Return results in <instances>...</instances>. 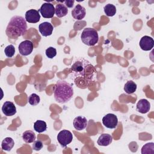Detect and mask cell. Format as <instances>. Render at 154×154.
Instances as JSON below:
<instances>
[{
  "mask_svg": "<svg viewBox=\"0 0 154 154\" xmlns=\"http://www.w3.org/2000/svg\"><path fill=\"white\" fill-rule=\"evenodd\" d=\"M69 76L78 88L84 89L91 82L97 81V73L94 66L88 60L78 58L72 64Z\"/></svg>",
  "mask_w": 154,
  "mask_h": 154,
  "instance_id": "1",
  "label": "cell"
},
{
  "mask_svg": "<svg viewBox=\"0 0 154 154\" xmlns=\"http://www.w3.org/2000/svg\"><path fill=\"white\" fill-rule=\"evenodd\" d=\"M27 31L25 19L20 16H14L9 21L5 33L8 38L16 39L23 35Z\"/></svg>",
  "mask_w": 154,
  "mask_h": 154,
  "instance_id": "2",
  "label": "cell"
},
{
  "mask_svg": "<svg viewBox=\"0 0 154 154\" xmlns=\"http://www.w3.org/2000/svg\"><path fill=\"white\" fill-rule=\"evenodd\" d=\"M73 95V88L67 82L60 80L55 85L54 96L55 100L61 103L69 102Z\"/></svg>",
  "mask_w": 154,
  "mask_h": 154,
  "instance_id": "3",
  "label": "cell"
},
{
  "mask_svg": "<svg viewBox=\"0 0 154 154\" xmlns=\"http://www.w3.org/2000/svg\"><path fill=\"white\" fill-rule=\"evenodd\" d=\"M81 38L83 43L85 45L93 46L97 43L99 35L96 29L92 28H86L82 31Z\"/></svg>",
  "mask_w": 154,
  "mask_h": 154,
  "instance_id": "4",
  "label": "cell"
},
{
  "mask_svg": "<svg viewBox=\"0 0 154 154\" xmlns=\"http://www.w3.org/2000/svg\"><path fill=\"white\" fill-rule=\"evenodd\" d=\"M73 140V135L70 131L64 129L61 131L57 135V140L61 147H66Z\"/></svg>",
  "mask_w": 154,
  "mask_h": 154,
  "instance_id": "5",
  "label": "cell"
},
{
  "mask_svg": "<svg viewBox=\"0 0 154 154\" xmlns=\"http://www.w3.org/2000/svg\"><path fill=\"white\" fill-rule=\"evenodd\" d=\"M38 11L44 18H52L55 14V7L53 4L49 2L43 3Z\"/></svg>",
  "mask_w": 154,
  "mask_h": 154,
  "instance_id": "6",
  "label": "cell"
},
{
  "mask_svg": "<svg viewBox=\"0 0 154 154\" xmlns=\"http://www.w3.org/2000/svg\"><path fill=\"white\" fill-rule=\"evenodd\" d=\"M102 123L108 129H115L118 125L117 117L112 113L107 114L102 118Z\"/></svg>",
  "mask_w": 154,
  "mask_h": 154,
  "instance_id": "7",
  "label": "cell"
},
{
  "mask_svg": "<svg viewBox=\"0 0 154 154\" xmlns=\"http://www.w3.org/2000/svg\"><path fill=\"white\" fill-rule=\"evenodd\" d=\"M33 43L28 40L22 42L18 47L20 54L23 56H27L31 54L33 51Z\"/></svg>",
  "mask_w": 154,
  "mask_h": 154,
  "instance_id": "8",
  "label": "cell"
},
{
  "mask_svg": "<svg viewBox=\"0 0 154 154\" xmlns=\"http://www.w3.org/2000/svg\"><path fill=\"white\" fill-rule=\"evenodd\" d=\"M139 45L142 50L145 51H150L153 48L154 40L152 37L144 35L141 38Z\"/></svg>",
  "mask_w": 154,
  "mask_h": 154,
  "instance_id": "9",
  "label": "cell"
},
{
  "mask_svg": "<svg viewBox=\"0 0 154 154\" xmlns=\"http://www.w3.org/2000/svg\"><path fill=\"white\" fill-rule=\"evenodd\" d=\"M25 20L26 22L32 23H37L40 19L39 11L35 9H31L25 13Z\"/></svg>",
  "mask_w": 154,
  "mask_h": 154,
  "instance_id": "10",
  "label": "cell"
},
{
  "mask_svg": "<svg viewBox=\"0 0 154 154\" xmlns=\"http://www.w3.org/2000/svg\"><path fill=\"white\" fill-rule=\"evenodd\" d=\"M2 111L5 116H12L16 113V108L12 102L6 101L3 103Z\"/></svg>",
  "mask_w": 154,
  "mask_h": 154,
  "instance_id": "11",
  "label": "cell"
},
{
  "mask_svg": "<svg viewBox=\"0 0 154 154\" xmlns=\"http://www.w3.org/2000/svg\"><path fill=\"white\" fill-rule=\"evenodd\" d=\"M54 29L53 25L48 22H44L38 26V30L40 34L44 37H48L52 34Z\"/></svg>",
  "mask_w": 154,
  "mask_h": 154,
  "instance_id": "12",
  "label": "cell"
},
{
  "mask_svg": "<svg viewBox=\"0 0 154 154\" xmlns=\"http://www.w3.org/2000/svg\"><path fill=\"white\" fill-rule=\"evenodd\" d=\"M86 14L85 8L80 4H77L72 11V17L78 20H82Z\"/></svg>",
  "mask_w": 154,
  "mask_h": 154,
  "instance_id": "13",
  "label": "cell"
},
{
  "mask_svg": "<svg viewBox=\"0 0 154 154\" xmlns=\"http://www.w3.org/2000/svg\"><path fill=\"white\" fill-rule=\"evenodd\" d=\"M88 124V121L85 117L77 116L73 122V125L75 129L77 131H82L84 129Z\"/></svg>",
  "mask_w": 154,
  "mask_h": 154,
  "instance_id": "14",
  "label": "cell"
},
{
  "mask_svg": "<svg viewBox=\"0 0 154 154\" xmlns=\"http://www.w3.org/2000/svg\"><path fill=\"white\" fill-rule=\"evenodd\" d=\"M150 108V102L145 99H141L137 103V111L141 114L148 112Z\"/></svg>",
  "mask_w": 154,
  "mask_h": 154,
  "instance_id": "15",
  "label": "cell"
},
{
  "mask_svg": "<svg viewBox=\"0 0 154 154\" xmlns=\"http://www.w3.org/2000/svg\"><path fill=\"white\" fill-rule=\"evenodd\" d=\"M112 141V137L108 134H101L97 139V143L100 146H108Z\"/></svg>",
  "mask_w": 154,
  "mask_h": 154,
  "instance_id": "16",
  "label": "cell"
},
{
  "mask_svg": "<svg viewBox=\"0 0 154 154\" xmlns=\"http://www.w3.org/2000/svg\"><path fill=\"white\" fill-rule=\"evenodd\" d=\"M67 7L63 4H58L55 7V13L58 17H63L67 14Z\"/></svg>",
  "mask_w": 154,
  "mask_h": 154,
  "instance_id": "17",
  "label": "cell"
},
{
  "mask_svg": "<svg viewBox=\"0 0 154 154\" xmlns=\"http://www.w3.org/2000/svg\"><path fill=\"white\" fill-rule=\"evenodd\" d=\"M14 145V142L11 137L5 138L1 143V148L5 151H10Z\"/></svg>",
  "mask_w": 154,
  "mask_h": 154,
  "instance_id": "18",
  "label": "cell"
},
{
  "mask_svg": "<svg viewBox=\"0 0 154 154\" xmlns=\"http://www.w3.org/2000/svg\"><path fill=\"white\" fill-rule=\"evenodd\" d=\"M22 138L26 143H33L36 138L35 134L32 131H26L23 133Z\"/></svg>",
  "mask_w": 154,
  "mask_h": 154,
  "instance_id": "19",
  "label": "cell"
},
{
  "mask_svg": "<svg viewBox=\"0 0 154 154\" xmlns=\"http://www.w3.org/2000/svg\"><path fill=\"white\" fill-rule=\"evenodd\" d=\"M137 88V84L133 81H128L126 82L124 86V90L127 94H132L134 93Z\"/></svg>",
  "mask_w": 154,
  "mask_h": 154,
  "instance_id": "20",
  "label": "cell"
},
{
  "mask_svg": "<svg viewBox=\"0 0 154 154\" xmlns=\"http://www.w3.org/2000/svg\"><path fill=\"white\" fill-rule=\"evenodd\" d=\"M34 129L38 133L45 132L47 129L46 123L43 120H37L34 124Z\"/></svg>",
  "mask_w": 154,
  "mask_h": 154,
  "instance_id": "21",
  "label": "cell"
},
{
  "mask_svg": "<svg viewBox=\"0 0 154 154\" xmlns=\"http://www.w3.org/2000/svg\"><path fill=\"white\" fill-rule=\"evenodd\" d=\"M105 14L109 17L114 16L116 13V7L112 4H108L103 7Z\"/></svg>",
  "mask_w": 154,
  "mask_h": 154,
  "instance_id": "22",
  "label": "cell"
},
{
  "mask_svg": "<svg viewBox=\"0 0 154 154\" xmlns=\"http://www.w3.org/2000/svg\"><path fill=\"white\" fill-rule=\"evenodd\" d=\"M154 152V143H148L143 146L141 149L142 154H149L153 153Z\"/></svg>",
  "mask_w": 154,
  "mask_h": 154,
  "instance_id": "23",
  "label": "cell"
},
{
  "mask_svg": "<svg viewBox=\"0 0 154 154\" xmlns=\"http://www.w3.org/2000/svg\"><path fill=\"white\" fill-rule=\"evenodd\" d=\"M40 97L35 93H32L31 94L28 99V103L32 106H35L37 105H38L40 102Z\"/></svg>",
  "mask_w": 154,
  "mask_h": 154,
  "instance_id": "24",
  "label": "cell"
},
{
  "mask_svg": "<svg viewBox=\"0 0 154 154\" xmlns=\"http://www.w3.org/2000/svg\"><path fill=\"white\" fill-rule=\"evenodd\" d=\"M4 52H5V55L7 57H8V58L12 57L14 55V54H15L14 46L13 45H8L4 49Z\"/></svg>",
  "mask_w": 154,
  "mask_h": 154,
  "instance_id": "25",
  "label": "cell"
},
{
  "mask_svg": "<svg viewBox=\"0 0 154 154\" xmlns=\"http://www.w3.org/2000/svg\"><path fill=\"white\" fill-rule=\"evenodd\" d=\"M45 54L47 57H48L49 58H53L54 57H55L57 55V50L54 47H49L48 48H47L46 49L45 51Z\"/></svg>",
  "mask_w": 154,
  "mask_h": 154,
  "instance_id": "26",
  "label": "cell"
},
{
  "mask_svg": "<svg viewBox=\"0 0 154 154\" xmlns=\"http://www.w3.org/2000/svg\"><path fill=\"white\" fill-rule=\"evenodd\" d=\"M43 147V144L42 141L40 140H35L33 142V144L32 146V148L33 150H36V151H38L40 150H41Z\"/></svg>",
  "mask_w": 154,
  "mask_h": 154,
  "instance_id": "27",
  "label": "cell"
},
{
  "mask_svg": "<svg viewBox=\"0 0 154 154\" xmlns=\"http://www.w3.org/2000/svg\"><path fill=\"white\" fill-rule=\"evenodd\" d=\"M74 2H75V1H73V0H69V1H64V3L65 4V5L68 8H72Z\"/></svg>",
  "mask_w": 154,
  "mask_h": 154,
  "instance_id": "28",
  "label": "cell"
}]
</instances>
